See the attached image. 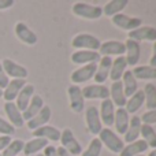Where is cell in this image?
<instances>
[{
    "label": "cell",
    "instance_id": "cell-1",
    "mask_svg": "<svg viewBox=\"0 0 156 156\" xmlns=\"http://www.w3.org/2000/svg\"><path fill=\"white\" fill-rule=\"evenodd\" d=\"M99 140L101 141V144L112 154H121L122 149L125 148V143L115 132H112L108 127L101 129V132L99 133Z\"/></svg>",
    "mask_w": 156,
    "mask_h": 156
},
{
    "label": "cell",
    "instance_id": "cell-2",
    "mask_svg": "<svg viewBox=\"0 0 156 156\" xmlns=\"http://www.w3.org/2000/svg\"><path fill=\"white\" fill-rule=\"evenodd\" d=\"M71 45L76 49H85V51H99L101 41L93 34L89 33H80L71 41Z\"/></svg>",
    "mask_w": 156,
    "mask_h": 156
},
{
    "label": "cell",
    "instance_id": "cell-3",
    "mask_svg": "<svg viewBox=\"0 0 156 156\" xmlns=\"http://www.w3.org/2000/svg\"><path fill=\"white\" fill-rule=\"evenodd\" d=\"M73 14L83 19H99L103 15V8L100 5H90L88 3L77 2L73 5Z\"/></svg>",
    "mask_w": 156,
    "mask_h": 156
},
{
    "label": "cell",
    "instance_id": "cell-4",
    "mask_svg": "<svg viewBox=\"0 0 156 156\" xmlns=\"http://www.w3.org/2000/svg\"><path fill=\"white\" fill-rule=\"evenodd\" d=\"M111 22H112V25H115L116 27L125 30V32H132V30H136L137 27L141 26L143 19L121 12V14H116V15L111 16Z\"/></svg>",
    "mask_w": 156,
    "mask_h": 156
},
{
    "label": "cell",
    "instance_id": "cell-5",
    "mask_svg": "<svg viewBox=\"0 0 156 156\" xmlns=\"http://www.w3.org/2000/svg\"><path fill=\"white\" fill-rule=\"evenodd\" d=\"M60 143H62L63 148L70 152L71 155L80 156L82 154V145L78 143L74 133L71 132V129H69V127H66V129L60 133Z\"/></svg>",
    "mask_w": 156,
    "mask_h": 156
},
{
    "label": "cell",
    "instance_id": "cell-6",
    "mask_svg": "<svg viewBox=\"0 0 156 156\" xmlns=\"http://www.w3.org/2000/svg\"><path fill=\"white\" fill-rule=\"evenodd\" d=\"M96 69H97L96 63H90V65L81 66L80 69L74 70L73 73H71V82H73V85L85 83V82H88V81H90L92 78L94 77Z\"/></svg>",
    "mask_w": 156,
    "mask_h": 156
},
{
    "label": "cell",
    "instance_id": "cell-7",
    "mask_svg": "<svg viewBox=\"0 0 156 156\" xmlns=\"http://www.w3.org/2000/svg\"><path fill=\"white\" fill-rule=\"evenodd\" d=\"M69 94V103H70V108L73 112L80 114L82 112L83 107H85V99L82 96V90L78 85H70L67 88Z\"/></svg>",
    "mask_w": 156,
    "mask_h": 156
},
{
    "label": "cell",
    "instance_id": "cell-8",
    "mask_svg": "<svg viewBox=\"0 0 156 156\" xmlns=\"http://www.w3.org/2000/svg\"><path fill=\"white\" fill-rule=\"evenodd\" d=\"M85 119H86V126H88L89 133L93 136H99V133L103 129V123H101V119H100L97 107H94V105L89 107L85 112Z\"/></svg>",
    "mask_w": 156,
    "mask_h": 156
},
{
    "label": "cell",
    "instance_id": "cell-9",
    "mask_svg": "<svg viewBox=\"0 0 156 156\" xmlns=\"http://www.w3.org/2000/svg\"><path fill=\"white\" fill-rule=\"evenodd\" d=\"M2 66L7 77H12V80H26V77L29 76L26 67L18 65L11 59H4L2 62Z\"/></svg>",
    "mask_w": 156,
    "mask_h": 156
},
{
    "label": "cell",
    "instance_id": "cell-10",
    "mask_svg": "<svg viewBox=\"0 0 156 156\" xmlns=\"http://www.w3.org/2000/svg\"><path fill=\"white\" fill-rule=\"evenodd\" d=\"M111 65H112V59L110 56H103L100 58L99 63H97V69L94 73V82L97 85H103L107 81V78L110 77V71H111Z\"/></svg>",
    "mask_w": 156,
    "mask_h": 156
},
{
    "label": "cell",
    "instance_id": "cell-11",
    "mask_svg": "<svg viewBox=\"0 0 156 156\" xmlns=\"http://www.w3.org/2000/svg\"><path fill=\"white\" fill-rule=\"evenodd\" d=\"M82 90V96L83 99H100V100H105L110 99V89L105 85H88L85 88L81 89Z\"/></svg>",
    "mask_w": 156,
    "mask_h": 156
},
{
    "label": "cell",
    "instance_id": "cell-12",
    "mask_svg": "<svg viewBox=\"0 0 156 156\" xmlns=\"http://www.w3.org/2000/svg\"><path fill=\"white\" fill-rule=\"evenodd\" d=\"M100 54L96 51H76L73 55H71V62L74 65H81V66H85V65H90V63H99L100 60Z\"/></svg>",
    "mask_w": 156,
    "mask_h": 156
},
{
    "label": "cell",
    "instance_id": "cell-13",
    "mask_svg": "<svg viewBox=\"0 0 156 156\" xmlns=\"http://www.w3.org/2000/svg\"><path fill=\"white\" fill-rule=\"evenodd\" d=\"M129 38L133 41H156V27L154 26H140L136 30L129 32Z\"/></svg>",
    "mask_w": 156,
    "mask_h": 156
},
{
    "label": "cell",
    "instance_id": "cell-14",
    "mask_svg": "<svg viewBox=\"0 0 156 156\" xmlns=\"http://www.w3.org/2000/svg\"><path fill=\"white\" fill-rule=\"evenodd\" d=\"M99 54L100 56H112V55H118V56H122V55L126 52V48H125V44L121 43V41L116 40H111V41H105V43H101L99 48Z\"/></svg>",
    "mask_w": 156,
    "mask_h": 156
},
{
    "label": "cell",
    "instance_id": "cell-15",
    "mask_svg": "<svg viewBox=\"0 0 156 156\" xmlns=\"http://www.w3.org/2000/svg\"><path fill=\"white\" fill-rule=\"evenodd\" d=\"M15 34H16V37L23 44H26V45H34L38 41L36 33L33 32L26 23H23V22H18V23L15 25Z\"/></svg>",
    "mask_w": 156,
    "mask_h": 156
},
{
    "label": "cell",
    "instance_id": "cell-16",
    "mask_svg": "<svg viewBox=\"0 0 156 156\" xmlns=\"http://www.w3.org/2000/svg\"><path fill=\"white\" fill-rule=\"evenodd\" d=\"M125 48H126V63L127 66H137V63L140 62V56H141V48L140 44L137 41L133 40H126V44H125Z\"/></svg>",
    "mask_w": 156,
    "mask_h": 156
},
{
    "label": "cell",
    "instance_id": "cell-17",
    "mask_svg": "<svg viewBox=\"0 0 156 156\" xmlns=\"http://www.w3.org/2000/svg\"><path fill=\"white\" fill-rule=\"evenodd\" d=\"M99 115H100V119H101V123H104L107 127H110V126H112V125H114V115H115V107H114L112 101H111L110 99L101 100Z\"/></svg>",
    "mask_w": 156,
    "mask_h": 156
},
{
    "label": "cell",
    "instance_id": "cell-18",
    "mask_svg": "<svg viewBox=\"0 0 156 156\" xmlns=\"http://www.w3.org/2000/svg\"><path fill=\"white\" fill-rule=\"evenodd\" d=\"M51 116H52L51 108H49L48 105H44V107L41 108L40 112L37 114V115L33 116L30 121H27V129L36 130V129H38V127L44 126V125H47V123L49 122Z\"/></svg>",
    "mask_w": 156,
    "mask_h": 156
},
{
    "label": "cell",
    "instance_id": "cell-19",
    "mask_svg": "<svg viewBox=\"0 0 156 156\" xmlns=\"http://www.w3.org/2000/svg\"><path fill=\"white\" fill-rule=\"evenodd\" d=\"M110 97H111V101H112L114 107H118V108H125L126 105V96L123 93V86H122L121 81H116V82L111 83V88H110Z\"/></svg>",
    "mask_w": 156,
    "mask_h": 156
},
{
    "label": "cell",
    "instance_id": "cell-20",
    "mask_svg": "<svg viewBox=\"0 0 156 156\" xmlns=\"http://www.w3.org/2000/svg\"><path fill=\"white\" fill-rule=\"evenodd\" d=\"M60 130L56 129L55 126L51 125H44V126L38 127V129L33 130V136L34 138H45V140H51V141H60Z\"/></svg>",
    "mask_w": 156,
    "mask_h": 156
},
{
    "label": "cell",
    "instance_id": "cell-21",
    "mask_svg": "<svg viewBox=\"0 0 156 156\" xmlns=\"http://www.w3.org/2000/svg\"><path fill=\"white\" fill-rule=\"evenodd\" d=\"M130 122V115L127 114V111L125 108H116L115 115H114V125L116 129V134L123 136L126 133L127 127H129Z\"/></svg>",
    "mask_w": 156,
    "mask_h": 156
},
{
    "label": "cell",
    "instance_id": "cell-22",
    "mask_svg": "<svg viewBox=\"0 0 156 156\" xmlns=\"http://www.w3.org/2000/svg\"><path fill=\"white\" fill-rule=\"evenodd\" d=\"M25 85H26V81L25 80H11L8 82V85L5 86V89L3 90V97H4L5 103L14 101Z\"/></svg>",
    "mask_w": 156,
    "mask_h": 156
},
{
    "label": "cell",
    "instance_id": "cell-23",
    "mask_svg": "<svg viewBox=\"0 0 156 156\" xmlns=\"http://www.w3.org/2000/svg\"><path fill=\"white\" fill-rule=\"evenodd\" d=\"M4 111L5 115L10 119V123L14 127H22L25 123L23 118H22V112L18 110V107L15 105L14 101H8L4 104Z\"/></svg>",
    "mask_w": 156,
    "mask_h": 156
},
{
    "label": "cell",
    "instance_id": "cell-24",
    "mask_svg": "<svg viewBox=\"0 0 156 156\" xmlns=\"http://www.w3.org/2000/svg\"><path fill=\"white\" fill-rule=\"evenodd\" d=\"M141 119L140 116H130V122H129V127H127L126 133H125V140L127 144L133 143V141H137L140 137V132H141Z\"/></svg>",
    "mask_w": 156,
    "mask_h": 156
},
{
    "label": "cell",
    "instance_id": "cell-25",
    "mask_svg": "<svg viewBox=\"0 0 156 156\" xmlns=\"http://www.w3.org/2000/svg\"><path fill=\"white\" fill-rule=\"evenodd\" d=\"M33 94H34V86L30 85V83H26V85L22 88V90L19 92V94L15 99L16 100L15 105L18 107V110L21 111V112H23V111L27 108V105H29Z\"/></svg>",
    "mask_w": 156,
    "mask_h": 156
},
{
    "label": "cell",
    "instance_id": "cell-26",
    "mask_svg": "<svg viewBox=\"0 0 156 156\" xmlns=\"http://www.w3.org/2000/svg\"><path fill=\"white\" fill-rule=\"evenodd\" d=\"M43 107H44L43 97L38 96V94H33V97H32V100H30L27 108L22 112V118H23V121H26V122L30 121L33 116H36L38 112H40Z\"/></svg>",
    "mask_w": 156,
    "mask_h": 156
},
{
    "label": "cell",
    "instance_id": "cell-27",
    "mask_svg": "<svg viewBox=\"0 0 156 156\" xmlns=\"http://www.w3.org/2000/svg\"><path fill=\"white\" fill-rule=\"evenodd\" d=\"M145 151H148V145L143 138H138L137 141L125 145V148L122 149V152L119 154V156H137V155H143Z\"/></svg>",
    "mask_w": 156,
    "mask_h": 156
},
{
    "label": "cell",
    "instance_id": "cell-28",
    "mask_svg": "<svg viewBox=\"0 0 156 156\" xmlns=\"http://www.w3.org/2000/svg\"><path fill=\"white\" fill-rule=\"evenodd\" d=\"M122 86H123V93L126 97H130L138 90V83L137 80L133 76L132 70H126L122 76Z\"/></svg>",
    "mask_w": 156,
    "mask_h": 156
},
{
    "label": "cell",
    "instance_id": "cell-29",
    "mask_svg": "<svg viewBox=\"0 0 156 156\" xmlns=\"http://www.w3.org/2000/svg\"><path fill=\"white\" fill-rule=\"evenodd\" d=\"M127 63L125 56H118L115 58V60H112V65H111V71H110V77L112 80V82H116V81H121L123 73L126 71Z\"/></svg>",
    "mask_w": 156,
    "mask_h": 156
},
{
    "label": "cell",
    "instance_id": "cell-30",
    "mask_svg": "<svg viewBox=\"0 0 156 156\" xmlns=\"http://www.w3.org/2000/svg\"><path fill=\"white\" fill-rule=\"evenodd\" d=\"M141 105H144V92L138 89L133 96L129 97V100H126V105L125 110L127 111V114H136L141 108Z\"/></svg>",
    "mask_w": 156,
    "mask_h": 156
},
{
    "label": "cell",
    "instance_id": "cell-31",
    "mask_svg": "<svg viewBox=\"0 0 156 156\" xmlns=\"http://www.w3.org/2000/svg\"><path fill=\"white\" fill-rule=\"evenodd\" d=\"M129 4V0H111L103 8V14L107 16H114L116 14H121L123 11V8H126V5Z\"/></svg>",
    "mask_w": 156,
    "mask_h": 156
},
{
    "label": "cell",
    "instance_id": "cell-32",
    "mask_svg": "<svg viewBox=\"0 0 156 156\" xmlns=\"http://www.w3.org/2000/svg\"><path fill=\"white\" fill-rule=\"evenodd\" d=\"M47 145H48V140H45V138H33V140L25 143L23 154H25V156L38 154V152L45 148Z\"/></svg>",
    "mask_w": 156,
    "mask_h": 156
},
{
    "label": "cell",
    "instance_id": "cell-33",
    "mask_svg": "<svg viewBox=\"0 0 156 156\" xmlns=\"http://www.w3.org/2000/svg\"><path fill=\"white\" fill-rule=\"evenodd\" d=\"M132 73L136 80H156V69L151 66H136Z\"/></svg>",
    "mask_w": 156,
    "mask_h": 156
},
{
    "label": "cell",
    "instance_id": "cell-34",
    "mask_svg": "<svg viewBox=\"0 0 156 156\" xmlns=\"http://www.w3.org/2000/svg\"><path fill=\"white\" fill-rule=\"evenodd\" d=\"M143 92H144V103H145L148 111L156 110V86L154 83H147Z\"/></svg>",
    "mask_w": 156,
    "mask_h": 156
},
{
    "label": "cell",
    "instance_id": "cell-35",
    "mask_svg": "<svg viewBox=\"0 0 156 156\" xmlns=\"http://www.w3.org/2000/svg\"><path fill=\"white\" fill-rule=\"evenodd\" d=\"M140 136L143 137V140L145 141L149 148H154V149L156 148V132L152 126H149V125H141Z\"/></svg>",
    "mask_w": 156,
    "mask_h": 156
},
{
    "label": "cell",
    "instance_id": "cell-36",
    "mask_svg": "<svg viewBox=\"0 0 156 156\" xmlns=\"http://www.w3.org/2000/svg\"><path fill=\"white\" fill-rule=\"evenodd\" d=\"M25 147V141L23 140H11V143L5 147V149L2 152V156H18V154H21L23 151Z\"/></svg>",
    "mask_w": 156,
    "mask_h": 156
},
{
    "label": "cell",
    "instance_id": "cell-37",
    "mask_svg": "<svg viewBox=\"0 0 156 156\" xmlns=\"http://www.w3.org/2000/svg\"><path fill=\"white\" fill-rule=\"evenodd\" d=\"M103 149V144L99 138H93V140L89 143L88 148L82 152V156H100Z\"/></svg>",
    "mask_w": 156,
    "mask_h": 156
},
{
    "label": "cell",
    "instance_id": "cell-38",
    "mask_svg": "<svg viewBox=\"0 0 156 156\" xmlns=\"http://www.w3.org/2000/svg\"><path fill=\"white\" fill-rule=\"evenodd\" d=\"M14 133H15V127L12 126V125L10 123V122H7L5 119L0 118V134L3 136H12Z\"/></svg>",
    "mask_w": 156,
    "mask_h": 156
},
{
    "label": "cell",
    "instance_id": "cell-39",
    "mask_svg": "<svg viewBox=\"0 0 156 156\" xmlns=\"http://www.w3.org/2000/svg\"><path fill=\"white\" fill-rule=\"evenodd\" d=\"M141 123L143 125H149L152 126L154 123H156V110H149L147 112H144L143 115L140 116Z\"/></svg>",
    "mask_w": 156,
    "mask_h": 156
},
{
    "label": "cell",
    "instance_id": "cell-40",
    "mask_svg": "<svg viewBox=\"0 0 156 156\" xmlns=\"http://www.w3.org/2000/svg\"><path fill=\"white\" fill-rule=\"evenodd\" d=\"M8 82H10V80H8L7 74L4 73V70H3L2 62H0V89H3V90H4L5 86L8 85Z\"/></svg>",
    "mask_w": 156,
    "mask_h": 156
},
{
    "label": "cell",
    "instance_id": "cell-41",
    "mask_svg": "<svg viewBox=\"0 0 156 156\" xmlns=\"http://www.w3.org/2000/svg\"><path fill=\"white\" fill-rule=\"evenodd\" d=\"M44 156H58V151H56V147L54 145H47L45 148H44Z\"/></svg>",
    "mask_w": 156,
    "mask_h": 156
},
{
    "label": "cell",
    "instance_id": "cell-42",
    "mask_svg": "<svg viewBox=\"0 0 156 156\" xmlns=\"http://www.w3.org/2000/svg\"><path fill=\"white\" fill-rule=\"evenodd\" d=\"M11 143V137L10 136H0V151H4L5 147Z\"/></svg>",
    "mask_w": 156,
    "mask_h": 156
},
{
    "label": "cell",
    "instance_id": "cell-43",
    "mask_svg": "<svg viewBox=\"0 0 156 156\" xmlns=\"http://www.w3.org/2000/svg\"><path fill=\"white\" fill-rule=\"evenodd\" d=\"M14 5V0H0V10H7Z\"/></svg>",
    "mask_w": 156,
    "mask_h": 156
},
{
    "label": "cell",
    "instance_id": "cell-44",
    "mask_svg": "<svg viewBox=\"0 0 156 156\" xmlns=\"http://www.w3.org/2000/svg\"><path fill=\"white\" fill-rule=\"evenodd\" d=\"M149 66L156 69V41L154 43V48H152V56L149 59Z\"/></svg>",
    "mask_w": 156,
    "mask_h": 156
},
{
    "label": "cell",
    "instance_id": "cell-45",
    "mask_svg": "<svg viewBox=\"0 0 156 156\" xmlns=\"http://www.w3.org/2000/svg\"><path fill=\"white\" fill-rule=\"evenodd\" d=\"M56 151H58V156H74V155H71L69 151H66L63 147H59V148H56Z\"/></svg>",
    "mask_w": 156,
    "mask_h": 156
},
{
    "label": "cell",
    "instance_id": "cell-46",
    "mask_svg": "<svg viewBox=\"0 0 156 156\" xmlns=\"http://www.w3.org/2000/svg\"><path fill=\"white\" fill-rule=\"evenodd\" d=\"M148 156H156V148H155V149H152V151L148 154Z\"/></svg>",
    "mask_w": 156,
    "mask_h": 156
},
{
    "label": "cell",
    "instance_id": "cell-47",
    "mask_svg": "<svg viewBox=\"0 0 156 156\" xmlns=\"http://www.w3.org/2000/svg\"><path fill=\"white\" fill-rule=\"evenodd\" d=\"M0 97H3V89H0Z\"/></svg>",
    "mask_w": 156,
    "mask_h": 156
},
{
    "label": "cell",
    "instance_id": "cell-48",
    "mask_svg": "<svg viewBox=\"0 0 156 156\" xmlns=\"http://www.w3.org/2000/svg\"><path fill=\"white\" fill-rule=\"evenodd\" d=\"M37 156H44L43 154H37Z\"/></svg>",
    "mask_w": 156,
    "mask_h": 156
},
{
    "label": "cell",
    "instance_id": "cell-49",
    "mask_svg": "<svg viewBox=\"0 0 156 156\" xmlns=\"http://www.w3.org/2000/svg\"><path fill=\"white\" fill-rule=\"evenodd\" d=\"M137 156H144V155H137Z\"/></svg>",
    "mask_w": 156,
    "mask_h": 156
},
{
    "label": "cell",
    "instance_id": "cell-50",
    "mask_svg": "<svg viewBox=\"0 0 156 156\" xmlns=\"http://www.w3.org/2000/svg\"><path fill=\"white\" fill-rule=\"evenodd\" d=\"M0 156H2V154H0Z\"/></svg>",
    "mask_w": 156,
    "mask_h": 156
}]
</instances>
